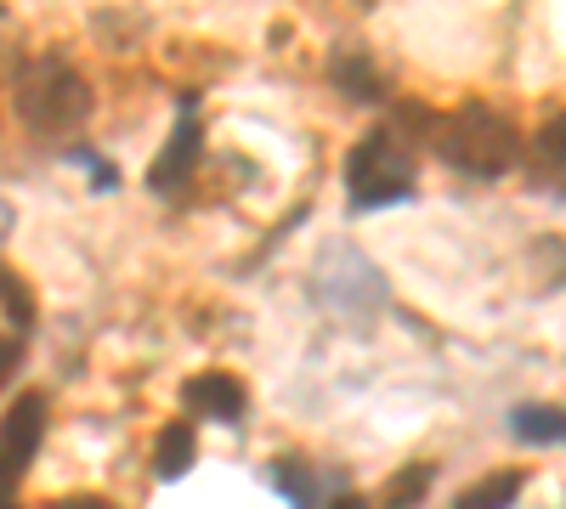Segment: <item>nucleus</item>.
I'll return each mask as SVG.
<instances>
[{
	"label": "nucleus",
	"instance_id": "obj_1",
	"mask_svg": "<svg viewBox=\"0 0 566 509\" xmlns=\"http://www.w3.org/2000/svg\"><path fill=\"white\" fill-rule=\"evenodd\" d=\"M437 153L470 181H499L522 159V136H515L510 114H499L488 103H464L453 119H442Z\"/></svg>",
	"mask_w": 566,
	"mask_h": 509
},
{
	"label": "nucleus",
	"instance_id": "obj_2",
	"mask_svg": "<svg viewBox=\"0 0 566 509\" xmlns=\"http://www.w3.org/2000/svg\"><path fill=\"white\" fill-rule=\"evenodd\" d=\"M12 108L34 136H63L91 119V85L63 57H34L12 79Z\"/></svg>",
	"mask_w": 566,
	"mask_h": 509
},
{
	"label": "nucleus",
	"instance_id": "obj_3",
	"mask_svg": "<svg viewBox=\"0 0 566 509\" xmlns=\"http://www.w3.org/2000/svg\"><path fill=\"white\" fill-rule=\"evenodd\" d=\"M346 193H352V210H386L413 193V159L402 153V136L391 125L368 130L346 153Z\"/></svg>",
	"mask_w": 566,
	"mask_h": 509
},
{
	"label": "nucleus",
	"instance_id": "obj_4",
	"mask_svg": "<svg viewBox=\"0 0 566 509\" xmlns=\"http://www.w3.org/2000/svg\"><path fill=\"white\" fill-rule=\"evenodd\" d=\"M40 442H45V396L29 391V396H18L7 413H0V470L23 481V470L34 465V453H40Z\"/></svg>",
	"mask_w": 566,
	"mask_h": 509
},
{
	"label": "nucleus",
	"instance_id": "obj_5",
	"mask_svg": "<svg viewBox=\"0 0 566 509\" xmlns=\"http://www.w3.org/2000/svg\"><path fill=\"white\" fill-rule=\"evenodd\" d=\"M181 125L170 130V142H165V153L148 165V188L154 193H176L187 176H193V165H199V153H205V125L193 119V97H181Z\"/></svg>",
	"mask_w": 566,
	"mask_h": 509
},
{
	"label": "nucleus",
	"instance_id": "obj_6",
	"mask_svg": "<svg viewBox=\"0 0 566 509\" xmlns=\"http://www.w3.org/2000/svg\"><path fill=\"white\" fill-rule=\"evenodd\" d=\"M181 402L193 407V413H210V420H221V425H239L244 413H250V391H244V380H232V374H221V368H210V374H193L181 385Z\"/></svg>",
	"mask_w": 566,
	"mask_h": 509
},
{
	"label": "nucleus",
	"instance_id": "obj_7",
	"mask_svg": "<svg viewBox=\"0 0 566 509\" xmlns=\"http://www.w3.org/2000/svg\"><path fill=\"white\" fill-rule=\"evenodd\" d=\"M328 79H335L340 97H352V103H380V97H386L380 68H374L363 52H335V63H328Z\"/></svg>",
	"mask_w": 566,
	"mask_h": 509
},
{
	"label": "nucleus",
	"instance_id": "obj_8",
	"mask_svg": "<svg viewBox=\"0 0 566 509\" xmlns=\"http://www.w3.org/2000/svg\"><path fill=\"white\" fill-rule=\"evenodd\" d=\"M193 458H199V436H193V425H187V420H170V425L159 431V447H154V470H159V481H181L187 470H193Z\"/></svg>",
	"mask_w": 566,
	"mask_h": 509
},
{
	"label": "nucleus",
	"instance_id": "obj_9",
	"mask_svg": "<svg viewBox=\"0 0 566 509\" xmlns=\"http://www.w3.org/2000/svg\"><path fill=\"white\" fill-rule=\"evenodd\" d=\"M510 431L522 436L527 447H555L560 431H566V420H560L555 402H522V407L510 413Z\"/></svg>",
	"mask_w": 566,
	"mask_h": 509
},
{
	"label": "nucleus",
	"instance_id": "obj_10",
	"mask_svg": "<svg viewBox=\"0 0 566 509\" xmlns=\"http://www.w3.org/2000/svg\"><path fill=\"white\" fill-rule=\"evenodd\" d=\"M522 487H527L522 470H493V476H482L476 487H470L464 498H453V509H510L515 498H522Z\"/></svg>",
	"mask_w": 566,
	"mask_h": 509
},
{
	"label": "nucleus",
	"instance_id": "obj_11",
	"mask_svg": "<svg viewBox=\"0 0 566 509\" xmlns=\"http://www.w3.org/2000/svg\"><path fill=\"white\" fill-rule=\"evenodd\" d=\"M266 481L283 487V498H290L295 509H317V498H312V470L301 465V458H283V465H272Z\"/></svg>",
	"mask_w": 566,
	"mask_h": 509
},
{
	"label": "nucleus",
	"instance_id": "obj_12",
	"mask_svg": "<svg viewBox=\"0 0 566 509\" xmlns=\"http://www.w3.org/2000/svg\"><path fill=\"white\" fill-rule=\"evenodd\" d=\"M424 487H431V465H413V470L391 476V487H386V509H419V503H424Z\"/></svg>",
	"mask_w": 566,
	"mask_h": 509
},
{
	"label": "nucleus",
	"instance_id": "obj_13",
	"mask_svg": "<svg viewBox=\"0 0 566 509\" xmlns=\"http://www.w3.org/2000/svg\"><path fill=\"white\" fill-rule=\"evenodd\" d=\"M0 306H7V317L18 322V329H29V322H34V295H29V284H18L7 266H0Z\"/></svg>",
	"mask_w": 566,
	"mask_h": 509
},
{
	"label": "nucleus",
	"instance_id": "obj_14",
	"mask_svg": "<svg viewBox=\"0 0 566 509\" xmlns=\"http://www.w3.org/2000/svg\"><path fill=\"white\" fill-rule=\"evenodd\" d=\"M538 165L549 176V188H560V119H549L544 136H538Z\"/></svg>",
	"mask_w": 566,
	"mask_h": 509
},
{
	"label": "nucleus",
	"instance_id": "obj_15",
	"mask_svg": "<svg viewBox=\"0 0 566 509\" xmlns=\"http://www.w3.org/2000/svg\"><path fill=\"white\" fill-rule=\"evenodd\" d=\"M18 368H23V346H18V340H7V335H0V385H7V380L18 374Z\"/></svg>",
	"mask_w": 566,
	"mask_h": 509
},
{
	"label": "nucleus",
	"instance_id": "obj_16",
	"mask_svg": "<svg viewBox=\"0 0 566 509\" xmlns=\"http://www.w3.org/2000/svg\"><path fill=\"white\" fill-rule=\"evenodd\" d=\"M57 509H119V503H108V498H91V492H85V498H63Z\"/></svg>",
	"mask_w": 566,
	"mask_h": 509
},
{
	"label": "nucleus",
	"instance_id": "obj_17",
	"mask_svg": "<svg viewBox=\"0 0 566 509\" xmlns=\"http://www.w3.org/2000/svg\"><path fill=\"white\" fill-rule=\"evenodd\" d=\"M18 476H7V470H0V509H18Z\"/></svg>",
	"mask_w": 566,
	"mask_h": 509
},
{
	"label": "nucleus",
	"instance_id": "obj_18",
	"mask_svg": "<svg viewBox=\"0 0 566 509\" xmlns=\"http://www.w3.org/2000/svg\"><path fill=\"white\" fill-rule=\"evenodd\" d=\"M323 509H368V503H363V492H340V498H328Z\"/></svg>",
	"mask_w": 566,
	"mask_h": 509
}]
</instances>
